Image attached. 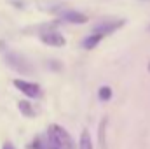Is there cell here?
<instances>
[{"label":"cell","mask_w":150,"mask_h":149,"mask_svg":"<svg viewBox=\"0 0 150 149\" xmlns=\"http://www.w3.org/2000/svg\"><path fill=\"white\" fill-rule=\"evenodd\" d=\"M49 139L56 142V146L59 149H75V140L72 139V135L59 125L52 123L49 126Z\"/></svg>","instance_id":"6da1fadb"},{"label":"cell","mask_w":150,"mask_h":149,"mask_svg":"<svg viewBox=\"0 0 150 149\" xmlns=\"http://www.w3.org/2000/svg\"><path fill=\"white\" fill-rule=\"evenodd\" d=\"M4 60H5V63L11 69L18 70L19 74H32V67H30V63L26 62L25 56H21L18 53H12V51H5L4 53Z\"/></svg>","instance_id":"7a4b0ae2"},{"label":"cell","mask_w":150,"mask_h":149,"mask_svg":"<svg viewBox=\"0 0 150 149\" xmlns=\"http://www.w3.org/2000/svg\"><path fill=\"white\" fill-rule=\"evenodd\" d=\"M40 40L47 46H54V47H63L67 44V39L63 37L58 30L51 28V30H45V32H40Z\"/></svg>","instance_id":"3957f363"},{"label":"cell","mask_w":150,"mask_h":149,"mask_svg":"<svg viewBox=\"0 0 150 149\" xmlns=\"http://www.w3.org/2000/svg\"><path fill=\"white\" fill-rule=\"evenodd\" d=\"M14 86L23 93L26 95L28 98H35L40 95V86L35 82H30V81H23V79H14Z\"/></svg>","instance_id":"277c9868"},{"label":"cell","mask_w":150,"mask_h":149,"mask_svg":"<svg viewBox=\"0 0 150 149\" xmlns=\"http://www.w3.org/2000/svg\"><path fill=\"white\" fill-rule=\"evenodd\" d=\"M122 25H124V19H119V21H103V23L96 25V27L93 28V32L103 34V35L107 37V35H110L112 32H115L117 28H120Z\"/></svg>","instance_id":"5b68a950"},{"label":"cell","mask_w":150,"mask_h":149,"mask_svg":"<svg viewBox=\"0 0 150 149\" xmlns=\"http://www.w3.org/2000/svg\"><path fill=\"white\" fill-rule=\"evenodd\" d=\"M61 19L67 21V23H75V25H84L87 23V16L82 14V12H77V11H67L61 14Z\"/></svg>","instance_id":"8992f818"},{"label":"cell","mask_w":150,"mask_h":149,"mask_svg":"<svg viewBox=\"0 0 150 149\" xmlns=\"http://www.w3.org/2000/svg\"><path fill=\"white\" fill-rule=\"evenodd\" d=\"M105 39V35L103 34H98V32H93L89 37H86L84 39V42H82V47L84 49H94L101 40Z\"/></svg>","instance_id":"52a82bcc"},{"label":"cell","mask_w":150,"mask_h":149,"mask_svg":"<svg viewBox=\"0 0 150 149\" xmlns=\"http://www.w3.org/2000/svg\"><path fill=\"white\" fill-rule=\"evenodd\" d=\"M107 125H108V117H103L100 121V128H98V144H100V149H108L107 148Z\"/></svg>","instance_id":"ba28073f"},{"label":"cell","mask_w":150,"mask_h":149,"mask_svg":"<svg viewBox=\"0 0 150 149\" xmlns=\"http://www.w3.org/2000/svg\"><path fill=\"white\" fill-rule=\"evenodd\" d=\"M18 109H19V112H21L25 117H33V116H35V109H33V105H32L28 100H19V102H18Z\"/></svg>","instance_id":"9c48e42d"},{"label":"cell","mask_w":150,"mask_h":149,"mask_svg":"<svg viewBox=\"0 0 150 149\" xmlns=\"http://www.w3.org/2000/svg\"><path fill=\"white\" fill-rule=\"evenodd\" d=\"M79 149H93V140L87 130H82L80 139H79Z\"/></svg>","instance_id":"30bf717a"},{"label":"cell","mask_w":150,"mask_h":149,"mask_svg":"<svg viewBox=\"0 0 150 149\" xmlns=\"http://www.w3.org/2000/svg\"><path fill=\"white\" fill-rule=\"evenodd\" d=\"M98 97H100V100H103V102H108V100L112 98V90H110L108 86H103V88H100V91H98Z\"/></svg>","instance_id":"8fae6325"},{"label":"cell","mask_w":150,"mask_h":149,"mask_svg":"<svg viewBox=\"0 0 150 149\" xmlns=\"http://www.w3.org/2000/svg\"><path fill=\"white\" fill-rule=\"evenodd\" d=\"M32 148H33V149H44L42 142H40V139H35V142L32 144Z\"/></svg>","instance_id":"7c38bea8"},{"label":"cell","mask_w":150,"mask_h":149,"mask_svg":"<svg viewBox=\"0 0 150 149\" xmlns=\"http://www.w3.org/2000/svg\"><path fill=\"white\" fill-rule=\"evenodd\" d=\"M47 149H59V148L56 146V142H54V140H51V139H49V142H47Z\"/></svg>","instance_id":"4fadbf2b"},{"label":"cell","mask_w":150,"mask_h":149,"mask_svg":"<svg viewBox=\"0 0 150 149\" xmlns=\"http://www.w3.org/2000/svg\"><path fill=\"white\" fill-rule=\"evenodd\" d=\"M2 149H16V148H14V146H12L11 142H5V144L2 146Z\"/></svg>","instance_id":"5bb4252c"},{"label":"cell","mask_w":150,"mask_h":149,"mask_svg":"<svg viewBox=\"0 0 150 149\" xmlns=\"http://www.w3.org/2000/svg\"><path fill=\"white\" fill-rule=\"evenodd\" d=\"M149 70H150V65H149Z\"/></svg>","instance_id":"9a60e30c"}]
</instances>
